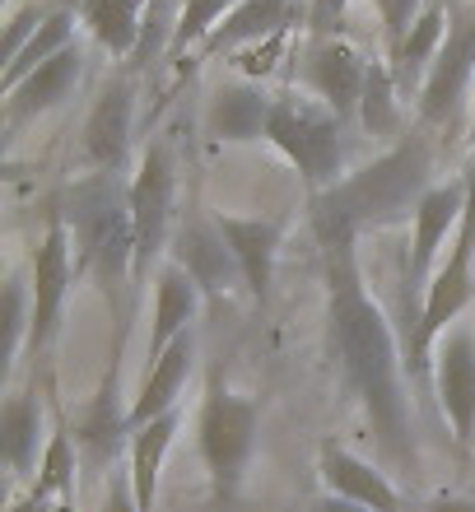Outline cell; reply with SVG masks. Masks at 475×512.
<instances>
[{
  "label": "cell",
  "mask_w": 475,
  "mask_h": 512,
  "mask_svg": "<svg viewBox=\"0 0 475 512\" xmlns=\"http://www.w3.org/2000/svg\"><path fill=\"white\" fill-rule=\"evenodd\" d=\"M322 252L326 280V336H331V359H336L340 387L359 405L378 457L387 471L415 475L420 452H415V424H410L406 401V368L396 354V336L378 298L364 289L359 270V238L354 233H313Z\"/></svg>",
  "instance_id": "cell-1"
},
{
  "label": "cell",
  "mask_w": 475,
  "mask_h": 512,
  "mask_svg": "<svg viewBox=\"0 0 475 512\" xmlns=\"http://www.w3.org/2000/svg\"><path fill=\"white\" fill-rule=\"evenodd\" d=\"M429 187H434V131L415 122V131H406L368 168L345 173L331 191L313 196V233L364 238L368 229H387L396 219L415 215Z\"/></svg>",
  "instance_id": "cell-2"
},
{
  "label": "cell",
  "mask_w": 475,
  "mask_h": 512,
  "mask_svg": "<svg viewBox=\"0 0 475 512\" xmlns=\"http://www.w3.org/2000/svg\"><path fill=\"white\" fill-rule=\"evenodd\" d=\"M61 215L70 224V243L112 308H126L136 294V224H131V187L117 173H89L66 191Z\"/></svg>",
  "instance_id": "cell-3"
},
{
  "label": "cell",
  "mask_w": 475,
  "mask_h": 512,
  "mask_svg": "<svg viewBox=\"0 0 475 512\" xmlns=\"http://www.w3.org/2000/svg\"><path fill=\"white\" fill-rule=\"evenodd\" d=\"M257 424H261L257 401H252V396H238V391L224 382V373H215L201 396L196 443H201L205 475H210V489H215L219 503H233L238 489H243L247 461L257 452Z\"/></svg>",
  "instance_id": "cell-4"
},
{
  "label": "cell",
  "mask_w": 475,
  "mask_h": 512,
  "mask_svg": "<svg viewBox=\"0 0 475 512\" xmlns=\"http://www.w3.org/2000/svg\"><path fill=\"white\" fill-rule=\"evenodd\" d=\"M280 154L299 168L303 187L322 196L345 177V122L317 98L280 94L271 112V131H266Z\"/></svg>",
  "instance_id": "cell-5"
},
{
  "label": "cell",
  "mask_w": 475,
  "mask_h": 512,
  "mask_svg": "<svg viewBox=\"0 0 475 512\" xmlns=\"http://www.w3.org/2000/svg\"><path fill=\"white\" fill-rule=\"evenodd\" d=\"M475 75V5H462V0H448V38L438 47V61L424 75L420 108V126L429 131H448V122L462 112L466 89H471Z\"/></svg>",
  "instance_id": "cell-6"
},
{
  "label": "cell",
  "mask_w": 475,
  "mask_h": 512,
  "mask_svg": "<svg viewBox=\"0 0 475 512\" xmlns=\"http://www.w3.org/2000/svg\"><path fill=\"white\" fill-rule=\"evenodd\" d=\"M131 187V224H136V289L150 280V266L168 252V229H173V196L177 173L168 145H150L140 154Z\"/></svg>",
  "instance_id": "cell-7"
},
{
  "label": "cell",
  "mask_w": 475,
  "mask_h": 512,
  "mask_svg": "<svg viewBox=\"0 0 475 512\" xmlns=\"http://www.w3.org/2000/svg\"><path fill=\"white\" fill-rule=\"evenodd\" d=\"M70 224L61 215V205L47 210V229H42V243L33 252V331H28V350L24 359H38L47 354V345L56 340V326H61V308H66L70 294Z\"/></svg>",
  "instance_id": "cell-8"
},
{
  "label": "cell",
  "mask_w": 475,
  "mask_h": 512,
  "mask_svg": "<svg viewBox=\"0 0 475 512\" xmlns=\"http://www.w3.org/2000/svg\"><path fill=\"white\" fill-rule=\"evenodd\" d=\"M168 252H173L168 261H177L191 280L201 284V294L210 298V308L215 312H224L233 303V294L247 289L243 270H238V256H233V247L224 243V233H219L215 219L187 215L182 224H177Z\"/></svg>",
  "instance_id": "cell-9"
},
{
  "label": "cell",
  "mask_w": 475,
  "mask_h": 512,
  "mask_svg": "<svg viewBox=\"0 0 475 512\" xmlns=\"http://www.w3.org/2000/svg\"><path fill=\"white\" fill-rule=\"evenodd\" d=\"M131 122H136V80L131 75H112L94 108L84 117L80 131V159L89 173H117L131 163Z\"/></svg>",
  "instance_id": "cell-10"
},
{
  "label": "cell",
  "mask_w": 475,
  "mask_h": 512,
  "mask_svg": "<svg viewBox=\"0 0 475 512\" xmlns=\"http://www.w3.org/2000/svg\"><path fill=\"white\" fill-rule=\"evenodd\" d=\"M438 410L452 424V443L462 457L475 452V326H452L434 350Z\"/></svg>",
  "instance_id": "cell-11"
},
{
  "label": "cell",
  "mask_w": 475,
  "mask_h": 512,
  "mask_svg": "<svg viewBox=\"0 0 475 512\" xmlns=\"http://www.w3.org/2000/svg\"><path fill=\"white\" fill-rule=\"evenodd\" d=\"M299 80L308 84V94L331 108L340 122L359 117V98H364V80H368V61L354 52L345 38H308L299 56Z\"/></svg>",
  "instance_id": "cell-12"
},
{
  "label": "cell",
  "mask_w": 475,
  "mask_h": 512,
  "mask_svg": "<svg viewBox=\"0 0 475 512\" xmlns=\"http://www.w3.org/2000/svg\"><path fill=\"white\" fill-rule=\"evenodd\" d=\"M466 215V177L452 182H434L424 191V201L415 205V238H410V284L429 289L434 284V261L448 243V233L462 229Z\"/></svg>",
  "instance_id": "cell-13"
},
{
  "label": "cell",
  "mask_w": 475,
  "mask_h": 512,
  "mask_svg": "<svg viewBox=\"0 0 475 512\" xmlns=\"http://www.w3.org/2000/svg\"><path fill=\"white\" fill-rule=\"evenodd\" d=\"M317 475H322L326 494H336V499H350L373 512H410L406 499H401V489L387 480V471L364 457H354L350 447H340L336 438H326L317 447Z\"/></svg>",
  "instance_id": "cell-14"
},
{
  "label": "cell",
  "mask_w": 475,
  "mask_h": 512,
  "mask_svg": "<svg viewBox=\"0 0 475 512\" xmlns=\"http://www.w3.org/2000/svg\"><path fill=\"white\" fill-rule=\"evenodd\" d=\"M271 112H275V98L266 94L261 80L219 84L215 94H210V108H205V131L215 135V140H229V145L266 140Z\"/></svg>",
  "instance_id": "cell-15"
},
{
  "label": "cell",
  "mask_w": 475,
  "mask_h": 512,
  "mask_svg": "<svg viewBox=\"0 0 475 512\" xmlns=\"http://www.w3.org/2000/svg\"><path fill=\"white\" fill-rule=\"evenodd\" d=\"M224 243L238 256L243 284L252 303L266 308L271 303V284H275V252H280V224L275 219H247V215H215Z\"/></svg>",
  "instance_id": "cell-16"
},
{
  "label": "cell",
  "mask_w": 475,
  "mask_h": 512,
  "mask_svg": "<svg viewBox=\"0 0 475 512\" xmlns=\"http://www.w3.org/2000/svg\"><path fill=\"white\" fill-rule=\"evenodd\" d=\"M80 75H84V52H80V42H70L66 52H56L52 61H42L28 80H19L10 94H5V122L24 126V122H33V117H42V112L61 108L70 98V89L80 84Z\"/></svg>",
  "instance_id": "cell-17"
},
{
  "label": "cell",
  "mask_w": 475,
  "mask_h": 512,
  "mask_svg": "<svg viewBox=\"0 0 475 512\" xmlns=\"http://www.w3.org/2000/svg\"><path fill=\"white\" fill-rule=\"evenodd\" d=\"M52 438L47 433V410H42V396L33 387L14 391L5 410H0V452H5V466H10L14 480H28V475L42 466V452Z\"/></svg>",
  "instance_id": "cell-18"
},
{
  "label": "cell",
  "mask_w": 475,
  "mask_h": 512,
  "mask_svg": "<svg viewBox=\"0 0 475 512\" xmlns=\"http://www.w3.org/2000/svg\"><path fill=\"white\" fill-rule=\"evenodd\" d=\"M191 364H196V331L177 336L150 364V373L140 382V396L131 401V433L145 429L150 419L177 410V396H182V387H187V378H191Z\"/></svg>",
  "instance_id": "cell-19"
},
{
  "label": "cell",
  "mask_w": 475,
  "mask_h": 512,
  "mask_svg": "<svg viewBox=\"0 0 475 512\" xmlns=\"http://www.w3.org/2000/svg\"><path fill=\"white\" fill-rule=\"evenodd\" d=\"M201 284L191 280L177 261H163L154 280V322H150V364L159 359L177 336H187L196 312H201Z\"/></svg>",
  "instance_id": "cell-20"
},
{
  "label": "cell",
  "mask_w": 475,
  "mask_h": 512,
  "mask_svg": "<svg viewBox=\"0 0 475 512\" xmlns=\"http://www.w3.org/2000/svg\"><path fill=\"white\" fill-rule=\"evenodd\" d=\"M131 433V410L117 405V364L108 368V378L98 387V396L89 401V410L75 424V447L89 466H103L122 452V438Z\"/></svg>",
  "instance_id": "cell-21"
},
{
  "label": "cell",
  "mask_w": 475,
  "mask_h": 512,
  "mask_svg": "<svg viewBox=\"0 0 475 512\" xmlns=\"http://www.w3.org/2000/svg\"><path fill=\"white\" fill-rule=\"evenodd\" d=\"M289 19H294V0H238L233 14L210 33L205 52L210 56H238L243 47H257V42L285 33Z\"/></svg>",
  "instance_id": "cell-22"
},
{
  "label": "cell",
  "mask_w": 475,
  "mask_h": 512,
  "mask_svg": "<svg viewBox=\"0 0 475 512\" xmlns=\"http://www.w3.org/2000/svg\"><path fill=\"white\" fill-rule=\"evenodd\" d=\"M177 429H182V405L131 433V471H126V480H131V494H136L140 512H154V503H159L163 457H168Z\"/></svg>",
  "instance_id": "cell-23"
},
{
  "label": "cell",
  "mask_w": 475,
  "mask_h": 512,
  "mask_svg": "<svg viewBox=\"0 0 475 512\" xmlns=\"http://www.w3.org/2000/svg\"><path fill=\"white\" fill-rule=\"evenodd\" d=\"M443 38H448V0H429V5L420 10V19L410 24L406 42H401V52L387 56V61H392V70H396L401 94L424 89V75H429V66L438 61Z\"/></svg>",
  "instance_id": "cell-24"
},
{
  "label": "cell",
  "mask_w": 475,
  "mask_h": 512,
  "mask_svg": "<svg viewBox=\"0 0 475 512\" xmlns=\"http://www.w3.org/2000/svg\"><path fill=\"white\" fill-rule=\"evenodd\" d=\"M140 10L145 0H75L80 24L94 33V42L112 56H131L140 42Z\"/></svg>",
  "instance_id": "cell-25"
},
{
  "label": "cell",
  "mask_w": 475,
  "mask_h": 512,
  "mask_svg": "<svg viewBox=\"0 0 475 512\" xmlns=\"http://www.w3.org/2000/svg\"><path fill=\"white\" fill-rule=\"evenodd\" d=\"M75 19H80V14H75V5H56V10L47 14V19H42V28H38V33L28 38V47H24V52L14 56V61H5V75H0V89L10 94L14 84H19V80H28V75H33V70L42 66V61H52L56 52H66L70 42H75Z\"/></svg>",
  "instance_id": "cell-26"
},
{
  "label": "cell",
  "mask_w": 475,
  "mask_h": 512,
  "mask_svg": "<svg viewBox=\"0 0 475 512\" xmlns=\"http://www.w3.org/2000/svg\"><path fill=\"white\" fill-rule=\"evenodd\" d=\"M75 466H80L75 433L66 429V419H56L52 438H47V452H42L38 480H33V494L61 503V512H75Z\"/></svg>",
  "instance_id": "cell-27"
},
{
  "label": "cell",
  "mask_w": 475,
  "mask_h": 512,
  "mask_svg": "<svg viewBox=\"0 0 475 512\" xmlns=\"http://www.w3.org/2000/svg\"><path fill=\"white\" fill-rule=\"evenodd\" d=\"M359 126L368 135H401V84L392 61H368L364 98H359Z\"/></svg>",
  "instance_id": "cell-28"
},
{
  "label": "cell",
  "mask_w": 475,
  "mask_h": 512,
  "mask_svg": "<svg viewBox=\"0 0 475 512\" xmlns=\"http://www.w3.org/2000/svg\"><path fill=\"white\" fill-rule=\"evenodd\" d=\"M28 331H33V280L10 275L5 280V368L24 359Z\"/></svg>",
  "instance_id": "cell-29"
},
{
  "label": "cell",
  "mask_w": 475,
  "mask_h": 512,
  "mask_svg": "<svg viewBox=\"0 0 475 512\" xmlns=\"http://www.w3.org/2000/svg\"><path fill=\"white\" fill-rule=\"evenodd\" d=\"M233 5H238V0H187V5H182V19H177V47L210 42V33L233 14Z\"/></svg>",
  "instance_id": "cell-30"
},
{
  "label": "cell",
  "mask_w": 475,
  "mask_h": 512,
  "mask_svg": "<svg viewBox=\"0 0 475 512\" xmlns=\"http://www.w3.org/2000/svg\"><path fill=\"white\" fill-rule=\"evenodd\" d=\"M285 42H289V28L285 33H275V38L257 42V47H243L233 66L243 70V80H266L275 66H280V56H285Z\"/></svg>",
  "instance_id": "cell-31"
},
{
  "label": "cell",
  "mask_w": 475,
  "mask_h": 512,
  "mask_svg": "<svg viewBox=\"0 0 475 512\" xmlns=\"http://www.w3.org/2000/svg\"><path fill=\"white\" fill-rule=\"evenodd\" d=\"M52 10H42L38 0H24L19 10L10 14V28H5V61H14V56L28 47V38L42 28V19H47Z\"/></svg>",
  "instance_id": "cell-32"
},
{
  "label": "cell",
  "mask_w": 475,
  "mask_h": 512,
  "mask_svg": "<svg viewBox=\"0 0 475 512\" xmlns=\"http://www.w3.org/2000/svg\"><path fill=\"white\" fill-rule=\"evenodd\" d=\"M345 14H350V0H308V38H340L345 33Z\"/></svg>",
  "instance_id": "cell-33"
},
{
  "label": "cell",
  "mask_w": 475,
  "mask_h": 512,
  "mask_svg": "<svg viewBox=\"0 0 475 512\" xmlns=\"http://www.w3.org/2000/svg\"><path fill=\"white\" fill-rule=\"evenodd\" d=\"M424 5H429V0H392V10H387V19H382V38H387V56L401 52V42H406L410 24L420 19Z\"/></svg>",
  "instance_id": "cell-34"
},
{
  "label": "cell",
  "mask_w": 475,
  "mask_h": 512,
  "mask_svg": "<svg viewBox=\"0 0 475 512\" xmlns=\"http://www.w3.org/2000/svg\"><path fill=\"white\" fill-rule=\"evenodd\" d=\"M103 512H140L136 494H131V480H112L108 494H103Z\"/></svg>",
  "instance_id": "cell-35"
},
{
  "label": "cell",
  "mask_w": 475,
  "mask_h": 512,
  "mask_svg": "<svg viewBox=\"0 0 475 512\" xmlns=\"http://www.w3.org/2000/svg\"><path fill=\"white\" fill-rule=\"evenodd\" d=\"M5 512H61V503L42 499V494H33V489H28V494H19V499H14Z\"/></svg>",
  "instance_id": "cell-36"
},
{
  "label": "cell",
  "mask_w": 475,
  "mask_h": 512,
  "mask_svg": "<svg viewBox=\"0 0 475 512\" xmlns=\"http://www.w3.org/2000/svg\"><path fill=\"white\" fill-rule=\"evenodd\" d=\"M313 512H373V508H359V503H350V499H336V494H326V499L313 503Z\"/></svg>",
  "instance_id": "cell-37"
},
{
  "label": "cell",
  "mask_w": 475,
  "mask_h": 512,
  "mask_svg": "<svg viewBox=\"0 0 475 512\" xmlns=\"http://www.w3.org/2000/svg\"><path fill=\"white\" fill-rule=\"evenodd\" d=\"M420 512H475V503H462V499H438V503H424Z\"/></svg>",
  "instance_id": "cell-38"
},
{
  "label": "cell",
  "mask_w": 475,
  "mask_h": 512,
  "mask_svg": "<svg viewBox=\"0 0 475 512\" xmlns=\"http://www.w3.org/2000/svg\"><path fill=\"white\" fill-rule=\"evenodd\" d=\"M373 10H378V19H387V10H392V0H368Z\"/></svg>",
  "instance_id": "cell-39"
},
{
  "label": "cell",
  "mask_w": 475,
  "mask_h": 512,
  "mask_svg": "<svg viewBox=\"0 0 475 512\" xmlns=\"http://www.w3.org/2000/svg\"><path fill=\"white\" fill-rule=\"evenodd\" d=\"M471 135H475V117H471Z\"/></svg>",
  "instance_id": "cell-40"
}]
</instances>
